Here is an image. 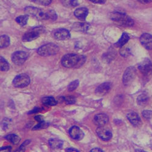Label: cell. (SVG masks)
Wrapping results in <instances>:
<instances>
[{
  "label": "cell",
  "instance_id": "6da1fadb",
  "mask_svg": "<svg viewBox=\"0 0 152 152\" xmlns=\"http://www.w3.org/2000/svg\"><path fill=\"white\" fill-rule=\"evenodd\" d=\"M86 61V57L75 54H68L63 57L61 59L62 65L68 68H78L82 66Z\"/></svg>",
  "mask_w": 152,
  "mask_h": 152
},
{
  "label": "cell",
  "instance_id": "7a4b0ae2",
  "mask_svg": "<svg viewBox=\"0 0 152 152\" xmlns=\"http://www.w3.org/2000/svg\"><path fill=\"white\" fill-rule=\"evenodd\" d=\"M110 18L121 26L130 27L134 24V21L132 18L125 14L121 13V12H113L110 15Z\"/></svg>",
  "mask_w": 152,
  "mask_h": 152
},
{
  "label": "cell",
  "instance_id": "3957f363",
  "mask_svg": "<svg viewBox=\"0 0 152 152\" xmlns=\"http://www.w3.org/2000/svg\"><path fill=\"white\" fill-rule=\"evenodd\" d=\"M59 47L53 43H48L40 47L37 50V53L41 56H50L57 54L59 52Z\"/></svg>",
  "mask_w": 152,
  "mask_h": 152
},
{
  "label": "cell",
  "instance_id": "277c9868",
  "mask_svg": "<svg viewBox=\"0 0 152 152\" xmlns=\"http://www.w3.org/2000/svg\"><path fill=\"white\" fill-rule=\"evenodd\" d=\"M24 10L26 14L29 16L35 17L39 20H47L46 12H44L41 9L28 6L25 8Z\"/></svg>",
  "mask_w": 152,
  "mask_h": 152
},
{
  "label": "cell",
  "instance_id": "5b68a950",
  "mask_svg": "<svg viewBox=\"0 0 152 152\" xmlns=\"http://www.w3.org/2000/svg\"><path fill=\"white\" fill-rule=\"evenodd\" d=\"M138 69L145 77H150L152 75V63L148 58H145L139 64Z\"/></svg>",
  "mask_w": 152,
  "mask_h": 152
},
{
  "label": "cell",
  "instance_id": "8992f818",
  "mask_svg": "<svg viewBox=\"0 0 152 152\" xmlns=\"http://www.w3.org/2000/svg\"><path fill=\"white\" fill-rule=\"evenodd\" d=\"M31 82L30 77L26 74L18 75L13 80V85L17 88H24L29 85Z\"/></svg>",
  "mask_w": 152,
  "mask_h": 152
},
{
  "label": "cell",
  "instance_id": "52a82bcc",
  "mask_svg": "<svg viewBox=\"0 0 152 152\" xmlns=\"http://www.w3.org/2000/svg\"><path fill=\"white\" fill-rule=\"evenodd\" d=\"M43 29L42 28H36L32 29L26 33H25L23 37V42H31L37 39L38 37H39L40 34L43 32Z\"/></svg>",
  "mask_w": 152,
  "mask_h": 152
},
{
  "label": "cell",
  "instance_id": "ba28073f",
  "mask_svg": "<svg viewBox=\"0 0 152 152\" xmlns=\"http://www.w3.org/2000/svg\"><path fill=\"white\" fill-rule=\"evenodd\" d=\"M136 72V71L135 68L132 66L129 67L126 69L122 78V81L124 85L129 86L132 83L135 77Z\"/></svg>",
  "mask_w": 152,
  "mask_h": 152
},
{
  "label": "cell",
  "instance_id": "9c48e42d",
  "mask_svg": "<svg viewBox=\"0 0 152 152\" xmlns=\"http://www.w3.org/2000/svg\"><path fill=\"white\" fill-rule=\"evenodd\" d=\"M28 54L24 51H17L12 56V61L17 65H21L26 61Z\"/></svg>",
  "mask_w": 152,
  "mask_h": 152
},
{
  "label": "cell",
  "instance_id": "30bf717a",
  "mask_svg": "<svg viewBox=\"0 0 152 152\" xmlns=\"http://www.w3.org/2000/svg\"><path fill=\"white\" fill-rule=\"evenodd\" d=\"M53 35L57 40H65L69 39L71 34L69 31L66 29H58L54 31Z\"/></svg>",
  "mask_w": 152,
  "mask_h": 152
},
{
  "label": "cell",
  "instance_id": "8fae6325",
  "mask_svg": "<svg viewBox=\"0 0 152 152\" xmlns=\"http://www.w3.org/2000/svg\"><path fill=\"white\" fill-rule=\"evenodd\" d=\"M98 136L103 141H109L112 137L111 132L105 126L98 127L96 130Z\"/></svg>",
  "mask_w": 152,
  "mask_h": 152
},
{
  "label": "cell",
  "instance_id": "7c38bea8",
  "mask_svg": "<svg viewBox=\"0 0 152 152\" xmlns=\"http://www.w3.org/2000/svg\"><path fill=\"white\" fill-rule=\"evenodd\" d=\"M140 42L146 49H152V35L151 34H143L140 37Z\"/></svg>",
  "mask_w": 152,
  "mask_h": 152
},
{
  "label": "cell",
  "instance_id": "4fadbf2b",
  "mask_svg": "<svg viewBox=\"0 0 152 152\" xmlns=\"http://www.w3.org/2000/svg\"><path fill=\"white\" fill-rule=\"evenodd\" d=\"M108 117L107 115L104 113H100L95 116L94 118V122L99 127H100V126H104V125L108 123Z\"/></svg>",
  "mask_w": 152,
  "mask_h": 152
},
{
  "label": "cell",
  "instance_id": "5bb4252c",
  "mask_svg": "<svg viewBox=\"0 0 152 152\" xmlns=\"http://www.w3.org/2000/svg\"><path fill=\"white\" fill-rule=\"evenodd\" d=\"M71 137L75 140H80L84 136L83 132L77 126H73L69 131Z\"/></svg>",
  "mask_w": 152,
  "mask_h": 152
},
{
  "label": "cell",
  "instance_id": "9a60e30c",
  "mask_svg": "<svg viewBox=\"0 0 152 152\" xmlns=\"http://www.w3.org/2000/svg\"><path fill=\"white\" fill-rule=\"evenodd\" d=\"M111 83L110 82H105L100 85L96 90V94L98 96H104L107 94L111 88Z\"/></svg>",
  "mask_w": 152,
  "mask_h": 152
},
{
  "label": "cell",
  "instance_id": "2e32d148",
  "mask_svg": "<svg viewBox=\"0 0 152 152\" xmlns=\"http://www.w3.org/2000/svg\"><path fill=\"white\" fill-rule=\"evenodd\" d=\"M127 118L131 124L135 126H139L142 124L140 117L134 111L130 112L128 114Z\"/></svg>",
  "mask_w": 152,
  "mask_h": 152
},
{
  "label": "cell",
  "instance_id": "e0dca14e",
  "mask_svg": "<svg viewBox=\"0 0 152 152\" xmlns=\"http://www.w3.org/2000/svg\"><path fill=\"white\" fill-rule=\"evenodd\" d=\"M74 14L78 19L80 20H85L88 14V10L86 7H80L75 9Z\"/></svg>",
  "mask_w": 152,
  "mask_h": 152
},
{
  "label": "cell",
  "instance_id": "ac0fdd59",
  "mask_svg": "<svg viewBox=\"0 0 152 152\" xmlns=\"http://www.w3.org/2000/svg\"><path fill=\"white\" fill-rule=\"evenodd\" d=\"M90 25L87 23H74L72 29L76 31L86 32L90 29Z\"/></svg>",
  "mask_w": 152,
  "mask_h": 152
},
{
  "label": "cell",
  "instance_id": "d6986e66",
  "mask_svg": "<svg viewBox=\"0 0 152 152\" xmlns=\"http://www.w3.org/2000/svg\"><path fill=\"white\" fill-rule=\"evenodd\" d=\"M49 145L50 147L54 149H58L61 148L63 146V142L62 141L58 139H51L49 141Z\"/></svg>",
  "mask_w": 152,
  "mask_h": 152
},
{
  "label": "cell",
  "instance_id": "ffe728a7",
  "mask_svg": "<svg viewBox=\"0 0 152 152\" xmlns=\"http://www.w3.org/2000/svg\"><path fill=\"white\" fill-rule=\"evenodd\" d=\"M42 103L48 106H55L57 105V101L52 96H46L42 99Z\"/></svg>",
  "mask_w": 152,
  "mask_h": 152
},
{
  "label": "cell",
  "instance_id": "44dd1931",
  "mask_svg": "<svg viewBox=\"0 0 152 152\" xmlns=\"http://www.w3.org/2000/svg\"><path fill=\"white\" fill-rule=\"evenodd\" d=\"M148 100H149L148 96L145 93L139 95L137 99V104L141 106H144L147 105L148 102Z\"/></svg>",
  "mask_w": 152,
  "mask_h": 152
},
{
  "label": "cell",
  "instance_id": "7402d4cb",
  "mask_svg": "<svg viewBox=\"0 0 152 152\" xmlns=\"http://www.w3.org/2000/svg\"><path fill=\"white\" fill-rule=\"evenodd\" d=\"M129 39H130L129 35L127 34L123 33V34L122 35V36L121 37V39L116 43V46L117 47H119V48L122 47L124 45H125L126 44V42L129 40Z\"/></svg>",
  "mask_w": 152,
  "mask_h": 152
},
{
  "label": "cell",
  "instance_id": "603a6c76",
  "mask_svg": "<svg viewBox=\"0 0 152 152\" xmlns=\"http://www.w3.org/2000/svg\"><path fill=\"white\" fill-rule=\"evenodd\" d=\"M9 45H10V39L7 35H4L0 36V49L6 48Z\"/></svg>",
  "mask_w": 152,
  "mask_h": 152
},
{
  "label": "cell",
  "instance_id": "cb8c5ba5",
  "mask_svg": "<svg viewBox=\"0 0 152 152\" xmlns=\"http://www.w3.org/2000/svg\"><path fill=\"white\" fill-rule=\"evenodd\" d=\"M6 139L9 142L12 143L13 144H18L20 141V138L18 136L14 134H9L6 136Z\"/></svg>",
  "mask_w": 152,
  "mask_h": 152
},
{
  "label": "cell",
  "instance_id": "d4e9b609",
  "mask_svg": "<svg viewBox=\"0 0 152 152\" xmlns=\"http://www.w3.org/2000/svg\"><path fill=\"white\" fill-rule=\"evenodd\" d=\"M9 69V65L7 61L3 57H0V71H7Z\"/></svg>",
  "mask_w": 152,
  "mask_h": 152
},
{
  "label": "cell",
  "instance_id": "484cf974",
  "mask_svg": "<svg viewBox=\"0 0 152 152\" xmlns=\"http://www.w3.org/2000/svg\"><path fill=\"white\" fill-rule=\"evenodd\" d=\"M16 21L18 24H19L21 26H24L26 25L28 21V15H21L18 17L16 18Z\"/></svg>",
  "mask_w": 152,
  "mask_h": 152
},
{
  "label": "cell",
  "instance_id": "4316f807",
  "mask_svg": "<svg viewBox=\"0 0 152 152\" xmlns=\"http://www.w3.org/2000/svg\"><path fill=\"white\" fill-rule=\"evenodd\" d=\"M46 19L47 20H56L57 18L56 12L53 10H50L46 12Z\"/></svg>",
  "mask_w": 152,
  "mask_h": 152
},
{
  "label": "cell",
  "instance_id": "83f0119b",
  "mask_svg": "<svg viewBox=\"0 0 152 152\" xmlns=\"http://www.w3.org/2000/svg\"><path fill=\"white\" fill-rule=\"evenodd\" d=\"M79 85V81L78 80H74V81L72 82L68 85V91H72L75 90L76 88L78 87Z\"/></svg>",
  "mask_w": 152,
  "mask_h": 152
},
{
  "label": "cell",
  "instance_id": "f1b7e54d",
  "mask_svg": "<svg viewBox=\"0 0 152 152\" xmlns=\"http://www.w3.org/2000/svg\"><path fill=\"white\" fill-rule=\"evenodd\" d=\"M63 100H64L67 104H74L76 102L75 98L72 96L64 97H63Z\"/></svg>",
  "mask_w": 152,
  "mask_h": 152
},
{
  "label": "cell",
  "instance_id": "f546056e",
  "mask_svg": "<svg viewBox=\"0 0 152 152\" xmlns=\"http://www.w3.org/2000/svg\"><path fill=\"white\" fill-rule=\"evenodd\" d=\"M48 125L49 124L48 123L43 121L42 122H40L39 124H37L36 126H35L33 130H40V129H45V128H46Z\"/></svg>",
  "mask_w": 152,
  "mask_h": 152
},
{
  "label": "cell",
  "instance_id": "4dcf8cb0",
  "mask_svg": "<svg viewBox=\"0 0 152 152\" xmlns=\"http://www.w3.org/2000/svg\"><path fill=\"white\" fill-rule=\"evenodd\" d=\"M142 116L145 119H150L152 118V111L145 110L142 112Z\"/></svg>",
  "mask_w": 152,
  "mask_h": 152
},
{
  "label": "cell",
  "instance_id": "1f68e13d",
  "mask_svg": "<svg viewBox=\"0 0 152 152\" xmlns=\"http://www.w3.org/2000/svg\"><path fill=\"white\" fill-rule=\"evenodd\" d=\"M35 3H37L39 4L43 5V6H48L51 3V1H45V0H41V1H32Z\"/></svg>",
  "mask_w": 152,
  "mask_h": 152
},
{
  "label": "cell",
  "instance_id": "d6a6232c",
  "mask_svg": "<svg viewBox=\"0 0 152 152\" xmlns=\"http://www.w3.org/2000/svg\"><path fill=\"white\" fill-rule=\"evenodd\" d=\"M10 120L8 119H4L2 122V126L4 130H7L9 128V125L10 124Z\"/></svg>",
  "mask_w": 152,
  "mask_h": 152
},
{
  "label": "cell",
  "instance_id": "836d02e7",
  "mask_svg": "<svg viewBox=\"0 0 152 152\" xmlns=\"http://www.w3.org/2000/svg\"><path fill=\"white\" fill-rule=\"evenodd\" d=\"M11 150H12V148L10 146L0 147V152H10Z\"/></svg>",
  "mask_w": 152,
  "mask_h": 152
},
{
  "label": "cell",
  "instance_id": "e575fe53",
  "mask_svg": "<svg viewBox=\"0 0 152 152\" xmlns=\"http://www.w3.org/2000/svg\"><path fill=\"white\" fill-rule=\"evenodd\" d=\"M66 3H68L69 6L75 7L78 5V1H66Z\"/></svg>",
  "mask_w": 152,
  "mask_h": 152
},
{
  "label": "cell",
  "instance_id": "d590c367",
  "mask_svg": "<svg viewBox=\"0 0 152 152\" xmlns=\"http://www.w3.org/2000/svg\"><path fill=\"white\" fill-rule=\"evenodd\" d=\"M129 50L128 49H122L121 51V54L122 56H129Z\"/></svg>",
  "mask_w": 152,
  "mask_h": 152
},
{
  "label": "cell",
  "instance_id": "8d00e7d4",
  "mask_svg": "<svg viewBox=\"0 0 152 152\" xmlns=\"http://www.w3.org/2000/svg\"><path fill=\"white\" fill-rule=\"evenodd\" d=\"M35 119L36 121H37L38 122H39V123L40 122H42L44 121H43V117L42 116H35Z\"/></svg>",
  "mask_w": 152,
  "mask_h": 152
},
{
  "label": "cell",
  "instance_id": "74e56055",
  "mask_svg": "<svg viewBox=\"0 0 152 152\" xmlns=\"http://www.w3.org/2000/svg\"><path fill=\"white\" fill-rule=\"evenodd\" d=\"M40 110H41V109H40V108H39V107H35V108H34V110H32V111H31L29 112V113H31V114H32V113H37V112L40 111Z\"/></svg>",
  "mask_w": 152,
  "mask_h": 152
},
{
  "label": "cell",
  "instance_id": "f35d334b",
  "mask_svg": "<svg viewBox=\"0 0 152 152\" xmlns=\"http://www.w3.org/2000/svg\"><path fill=\"white\" fill-rule=\"evenodd\" d=\"M90 152H104L103 150H102L100 148H93L91 150Z\"/></svg>",
  "mask_w": 152,
  "mask_h": 152
},
{
  "label": "cell",
  "instance_id": "ab89813d",
  "mask_svg": "<svg viewBox=\"0 0 152 152\" xmlns=\"http://www.w3.org/2000/svg\"><path fill=\"white\" fill-rule=\"evenodd\" d=\"M67 152H79L77 150H76L73 148H69L66 150Z\"/></svg>",
  "mask_w": 152,
  "mask_h": 152
},
{
  "label": "cell",
  "instance_id": "60d3db41",
  "mask_svg": "<svg viewBox=\"0 0 152 152\" xmlns=\"http://www.w3.org/2000/svg\"><path fill=\"white\" fill-rule=\"evenodd\" d=\"M93 3H98V4H104L105 3V1H91Z\"/></svg>",
  "mask_w": 152,
  "mask_h": 152
},
{
  "label": "cell",
  "instance_id": "b9f144b4",
  "mask_svg": "<svg viewBox=\"0 0 152 152\" xmlns=\"http://www.w3.org/2000/svg\"><path fill=\"white\" fill-rule=\"evenodd\" d=\"M139 2L141 3H143V4H148L149 3H151V1H139Z\"/></svg>",
  "mask_w": 152,
  "mask_h": 152
},
{
  "label": "cell",
  "instance_id": "7bdbcfd3",
  "mask_svg": "<svg viewBox=\"0 0 152 152\" xmlns=\"http://www.w3.org/2000/svg\"><path fill=\"white\" fill-rule=\"evenodd\" d=\"M135 152H145V151L144 150H136L135 151Z\"/></svg>",
  "mask_w": 152,
  "mask_h": 152
}]
</instances>
